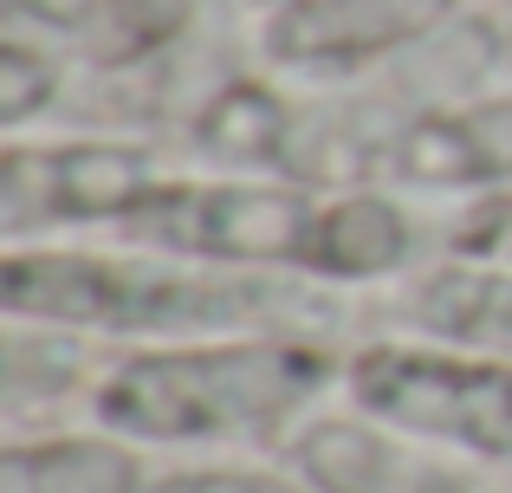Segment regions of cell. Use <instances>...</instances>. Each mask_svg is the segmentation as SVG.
I'll return each instance as SVG.
<instances>
[{"instance_id":"1","label":"cell","mask_w":512,"mask_h":493,"mask_svg":"<svg viewBox=\"0 0 512 493\" xmlns=\"http://www.w3.org/2000/svg\"><path fill=\"white\" fill-rule=\"evenodd\" d=\"M124 234L137 247L234 273H305L370 286L415 260V221L383 189H312L292 176H163Z\"/></svg>"},{"instance_id":"2","label":"cell","mask_w":512,"mask_h":493,"mask_svg":"<svg viewBox=\"0 0 512 493\" xmlns=\"http://www.w3.org/2000/svg\"><path fill=\"white\" fill-rule=\"evenodd\" d=\"M331 383L338 357L292 331L169 338L117 357L91 390V416L137 448L292 442Z\"/></svg>"},{"instance_id":"3","label":"cell","mask_w":512,"mask_h":493,"mask_svg":"<svg viewBox=\"0 0 512 493\" xmlns=\"http://www.w3.org/2000/svg\"><path fill=\"white\" fill-rule=\"evenodd\" d=\"M0 305L13 325L104 331V338H227L273 331L266 318L292 312L286 279L201 266L175 253H98V247H7Z\"/></svg>"},{"instance_id":"4","label":"cell","mask_w":512,"mask_h":493,"mask_svg":"<svg viewBox=\"0 0 512 493\" xmlns=\"http://www.w3.org/2000/svg\"><path fill=\"white\" fill-rule=\"evenodd\" d=\"M344 390L357 416L461 461L512 468V364L441 338H376L350 351Z\"/></svg>"},{"instance_id":"5","label":"cell","mask_w":512,"mask_h":493,"mask_svg":"<svg viewBox=\"0 0 512 493\" xmlns=\"http://www.w3.org/2000/svg\"><path fill=\"white\" fill-rule=\"evenodd\" d=\"M169 169L156 150L117 137H65V143H7L0 163V228L13 247H26L39 228H124L130 208L163 182Z\"/></svg>"},{"instance_id":"6","label":"cell","mask_w":512,"mask_h":493,"mask_svg":"<svg viewBox=\"0 0 512 493\" xmlns=\"http://www.w3.org/2000/svg\"><path fill=\"white\" fill-rule=\"evenodd\" d=\"M454 13L461 0H279L260 26V46L286 72L344 78L448 33Z\"/></svg>"},{"instance_id":"7","label":"cell","mask_w":512,"mask_h":493,"mask_svg":"<svg viewBox=\"0 0 512 493\" xmlns=\"http://www.w3.org/2000/svg\"><path fill=\"white\" fill-rule=\"evenodd\" d=\"M286 461L312 493H493L441 448L370 416H312L286 442Z\"/></svg>"},{"instance_id":"8","label":"cell","mask_w":512,"mask_h":493,"mask_svg":"<svg viewBox=\"0 0 512 493\" xmlns=\"http://www.w3.org/2000/svg\"><path fill=\"white\" fill-rule=\"evenodd\" d=\"M396 189L422 195H500L512 189V91L422 111L376 150Z\"/></svg>"},{"instance_id":"9","label":"cell","mask_w":512,"mask_h":493,"mask_svg":"<svg viewBox=\"0 0 512 493\" xmlns=\"http://www.w3.org/2000/svg\"><path fill=\"white\" fill-rule=\"evenodd\" d=\"M409 318L422 338L487 351L512 364V266L506 260H448L409 286Z\"/></svg>"},{"instance_id":"10","label":"cell","mask_w":512,"mask_h":493,"mask_svg":"<svg viewBox=\"0 0 512 493\" xmlns=\"http://www.w3.org/2000/svg\"><path fill=\"white\" fill-rule=\"evenodd\" d=\"M143 481H150L143 448L111 429L13 435L0 455V493H137Z\"/></svg>"},{"instance_id":"11","label":"cell","mask_w":512,"mask_h":493,"mask_svg":"<svg viewBox=\"0 0 512 493\" xmlns=\"http://www.w3.org/2000/svg\"><path fill=\"white\" fill-rule=\"evenodd\" d=\"M292 111L279 104V91L253 85V78H234L208 98V111L195 117V143L227 163L234 176H299V156H292Z\"/></svg>"},{"instance_id":"12","label":"cell","mask_w":512,"mask_h":493,"mask_svg":"<svg viewBox=\"0 0 512 493\" xmlns=\"http://www.w3.org/2000/svg\"><path fill=\"white\" fill-rule=\"evenodd\" d=\"M52 91H59V59H52L46 46H33L26 26H13V33L0 39V124L20 137L52 104Z\"/></svg>"},{"instance_id":"13","label":"cell","mask_w":512,"mask_h":493,"mask_svg":"<svg viewBox=\"0 0 512 493\" xmlns=\"http://www.w3.org/2000/svg\"><path fill=\"white\" fill-rule=\"evenodd\" d=\"M137 493H312L299 474H273V468H175L150 474Z\"/></svg>"},{"instance_id":"14","label":"cell","mask_w":512,"mask_h":493,"mask_svg":"<svg viewBox=\"0 0 512 493\" xmlns=\"http://www.w3.org/2000/svg\"><path fill=\"white\" fill-rule=\"evenodd\" d=\"M454 260H506L512 266V189L480 195L454 221Z\"/></svg>"},{"instance_id":"15","label":"cell","mask_w":512,"mask_h":493,"mask_svg":"<svg viewBox=\"0 0 512 493\" xmlns=\"http://www.w3.org/2000/svg\"><path fill=\"white\" fill-rule=\"evenodd\" d=\"M7 13H13V26H91L104 13V0H7Z\"/></svg>"}]
</instances>
